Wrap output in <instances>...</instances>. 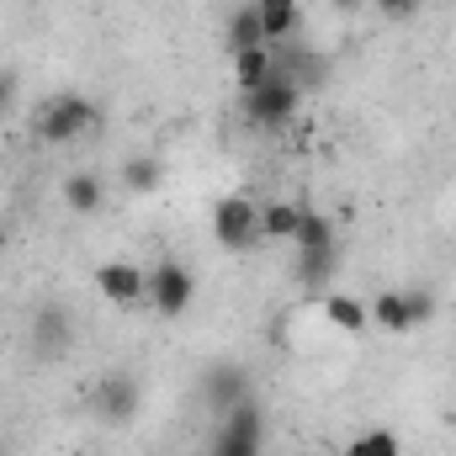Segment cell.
I'll list each match as a JSON object with an SVG mask.
<instances>
[{
	"mask_svg": "<svg viewBox=\"0 0 456 456\" xmlns=\"http://www.w3.org/2000/svg\"><path fill=\"white\" fill-rule=\"evenodd\" d=\"M239 112L249 127H260V133H281L292 117L303 112V86L292 80V75H271L260 91H249V96H239Z\"/></svg>",
	"mask_w": 456,
	"mask_h": 456,
	"instance_id": "6da1fadb",
	"label": "cell"
},
{
	"mask_svg": "<svg viewBox=\"0 0 456 456\" xmlns=\"http://www.w3.org/2000/svg\"><path fill=\"white\" fill-rule=\"evenodd\" d=\"M102 127V107L80 91H64V96H48L43 112H37V138L43 143H75L80 133Z\"/></svg>",
	"mask_w": 456,
	"mask_h": 456,
	"instance_id": "7a4b0ae2",
	"label": "cell"
},
{
	"mask_svg": "<svg viewBox=\"0 0 456 456\" xmlns=\"http://www.w3.org/2000/svg\"><path fill=\"white\" fill-rule=\"evenodd\" d=\"M138 409H143V382L133 377V371H102L96 382H91V414L102 419V425H133L138 419Z\"/></svg>",
	"mask_w": 456,
	"mask_h": 456,
	"instance_id": "3957f363",
	"label": "cell"
},
{
	"mask_svg": "<svg viewBox=\"0 0 456 456\" xmlns=\"http://www.w3.org/2000/svg\"><path fill=\"white\" fill-rule=\"evenodd\" d=\"M197 303V271L186 260H159L149 265V308L159 319H181Z\"/></svg>",
	"mask_w": 456,
	"mask_h": 456,
	"instance_id": "277c9868",
	"label": "cell"
},
{
	"mask_svg": "<svg viewBox=\"0 0 456 456\" xmlns=\"http://www.w3.org/2000/svg\"><path fill=\"white\" fill-rule=\"evenodd\" d=\"M213 239L224 244L228 255H244L260 244V202H249L244 191L218 197L213 202Z\"/></svg>",
	"mask_w": 456,
	"mask_h": 456,
	"instance_id": "5b68a950",
	"label": "cell"
},
{
	"mask_svg": "<svg viewBox=\"0 0 456 456\" xmlns=\"http://www.w3.org/2000/svg\"><path fill=\"white\" fill-rule=\"evenodd\" d=\"M260 441H265V414H260V403L249 398V403L228 409L224 419H218L213 452L208 456H260Z\"/></svg>",
	"mask_w": 456,
	"mask_h": 456,
	"instance_id": "8992f818",
	"label": "cell"
},
{
	"mask_svg": "<svg viewBox=\"0 0 456 456\" xmlns=\"http://www.w3.org/2000/svg\"><path fill=\"white\" fill-rule=\"evenodd\" d=\"M96 292L112 308H143L149 303V271L138 260H102L96 265Z\"/></svg>",
	"mask_w": 456,
	"mask_h": 456,
	"instance_id": "52a82bcc",
	"label": "cell"
},
{
	"mask_svg": "<svg viewBox=\"0 0 456 456\" xmlns=\"http://www.w3.org/2000/svg\"><path fill=\"white\" fill-rule=\"evenodd\" d=\"M255 398V382H249V371L239 366V361H218V366H208L202 371V403L224 419L228 409H239V403H249Z\"/></svg>",
	"mask_w": 456,
	"mask_h": 456,
	"instance_id": "ba28073f",
	"label": "cell"
},
{
	"mask_svg": "<svg viewBox=\"0 0 456 456\" xmlns=\"http://www.w3.org/2000/svg\"><path fill=\"white\" fill-rule=\"evenodd\" d=\"M69 345H75V314H69V303H43L32 314V350L43 361H59V355H69Z\"/></svg>",
	"mask_w": 456,
	"mask_h": 456,
	"instance_id": "9c48e42d",
	"label": "cell"
},
{
	"mask_svg": "<svg viewBox=\"0 0 456 456\" xmlns=\"http://www.w3.org/2000/svg\"><path fill=\"white\" fill-rule=\"evenodd\" d=\"M366 308H371V324L387 330V335H409V330H419L414 303H409V287H387V292L366 297Z\"/></svg>",
	"mask_w": 456,
	"mask_h": 456,
	"instance_id": "30bf717a",
	"label": "cell"
},
{
	"mask_svg": "<svg viewBox=\"0 0 456 456\" xmlns=\"http://www.w3.org/2000/svg\"><path fill=\"white\" fill-rule=\"evenodd\" d=\"M59 202H64L75 218H96V213L107 208V186H102V175L75 170V175H64V181H59Z\"/></svg>",
	"mask_w": 456,
	"mask_h": 456,
	"instance_id": "8fae6325",
	"label": "cell"
},
{
	"mask_svg": "<svg viewBox=\"0 0 456 456\" xmlns=\"http://www.w3.org/2000/svg\"><path fill=\"white\" fill-rule=\"evenodd\" d=\"M228 69H233V86H239V96H249V91H260V86L276 75V48L265 43V48L228 53Z\"/></svg>",
	"mask_w": 456,
	"mask_h": 456,
	"instance_id": "7c38bea8",
	"label": "cell"
},
{
	"mask_svg": "<svg viewBox=\"0 0 456 456\" xmlns=\"http://www.w3.org/2000/svg\"><path fill=\"white\" fill-rule=\"evenodd\" d=\"M260 11V27H265V43L281 48L297 27H303V0H249Z\"/></svg>",
	"mask_w": 456,
	"mask_h": 456,
	"instance_id": "4fadbf2b",
	"label": "cell"
},
{
	"mask_svg": "<svg viewBox=\"0 0 456 456\" xmlns=\"http://www.w3.org/2000/svg\"><path fill=\"white\" fill-rule=\"evenodd\" d=\"M319 314H324L340 335H361V330H371V308H366V297H350V292H324V297H319Z\"/></svg>",
	"mask_w": 456,
	"mask_h": 456,
	"instance_id": "5bb4252c",
	"label": "cell"
},
{
	"mask_svg": "<svg viewBox=\"0 0 456 456\" xmlns=\"http://www.w3.org/2000/svg\"><path fill=\"white\" fill-rule=\"evenodd\" d=\"M292 244H297V255H308V249H340L335 218L319 213V208H303V224H297V233H292Z\"/></svg>",
	"mask_w": 456,
	"mask_h": 456,
	"instance_id": "9a60e30c",
	"label": "cell"
},
{
	"mask_svg": "<svg viewBox=\"0 0 456 456\" xmlns=\"http://www.w3.org/2000/svg\"><path fill=\"white\" fill-rule=\"evenodd\" d=\"M335 276H340V249H308V255H297V281L308 292H330Z\"/></svg>",
	"mask_w": 456,
	"mask_h": 456,
	"instance_id": "2e32d148",
	"label": "cell"
},
{
	"mask_svg": "<svg viewBox=\"0 0 456 456\" xmlns=\"http://www.w3.org/2000/svg\"><path fill=\"white\" fill-rule=\"evenodd\" d=\"M297 224H303V208L297 202H260V239H271V244H292V233H297Z\"/></svg>",
	"mask_w": 456,
	"mask_h": 456,
	"instance_id": "e0dca14e",
	"label": "cell"
},
{
	"mask_svg": "<svg viewBox=\"0 0 456 456\" xmlns=\"http://www.w3.org/2000/svg\"><path fill=\"white\" fill-rule=\"evenodd\" d=\"M228 53H244V48H265V27H260V11L255 5H239L228 16V32H224Z\"/></svg>",
	"mask_w": 456,
	"mask_h": 456,
	"instance_id": "ac0fdd59",
	"label": "cell"
},
{
	"mask_svg": "<svg viewBox=\"0 0 456 456\" xmlns=\"http://www.w3.org/2000/svg\"><path fill=\"white\" fill-rule=\"evenodd\" d=\"M122 186H127L133 197H154V191L165 186V165L149 159V154H133V159H122Z\"/></svg>",
	"mask_w": 456,
	"mask_h": 456,
	"instance_id": "d6986e66",
	"label": "cell"
},
{
	"mask_svg": "<svg viewBox=\"0 0 456 456\" xmlns=\"http://www.w3.org/2000/svg\"><path fill=\"white\" fill-rule=\"evenodd\" d=\"M340 456H403V446H398L393 430H361Z\"/></svg>",
	"mask_w": 456,
	"mask_h": 456,
	"instance_id": "ffe728a7",
	"label": "cell"
},
{
	"mask_svg": "<svg viewBox=\"0 0 456 456\" xmlns=\"http://www.w3.org/2000/svg\"><path fill=\"white\" fill-rule=\"evenodd\" d=\"M409 303H414V319H419V324H430V319H436V292L409 287Z\"/></svg>",
	"mask_w": 456,
	"mask_h": 456,
	"instance_id": "44dd1931",
	"label": "cell"
},
{
	"mask_svg": "<svg viewBox=\"0 0 456 456\" xmlns=\"http://www.w3.org/2000/svg\"><path fill=\"white\" fill-rule=\"evenodd\" d=\"M377 11H382V16H393V21H403V16H414V11H419V0H377Z\"/></svg>",
	"mask_w": 456,
	"mask_h": 456,
	"instance_id": "7402d4cb",
	"label": "cell"
},
{
	"mask_svg": "<svg viewBox=\"0 0 456 456\" xmlns=\"http://www.w3.org/2000/svg\"><path fill=\"white\" fill-rule=\"evenodd\" d=\"M11 102H16V86H11V80H5V75H0V117L11 112Z\"/></svg>",
	"mask_w": 456,
	"mask_h": 456,
	"instance_id": "603a6c76",
	"label": "cell"
},
{
	"mask_svg": "<svg viewBox=\"0 0 456 456\" xmlns=\"http://www.w3.org/2000/svg\"><path fill=\"white\" fill-rule=\"evenodd\" d=\"M5 244H11V233H5V228H0V255H5Z\"/></svg>",
	"mask_w": 456,
	"mask_h": 456,
	"instance_id": "cb8c5ba5",
	"label": "cell"
}]
</instances>
